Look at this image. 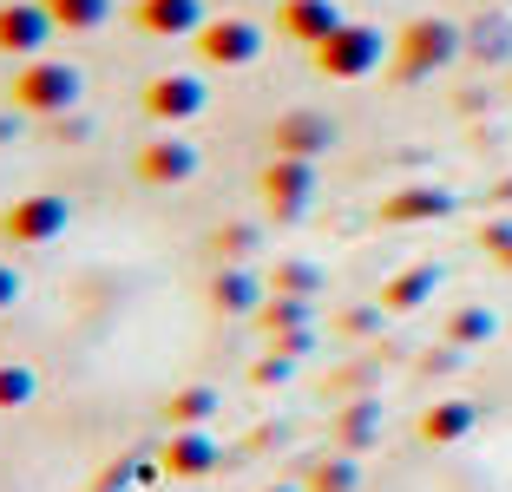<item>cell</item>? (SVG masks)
<instances>
[{
    "mask_svg": "<svg viewBox=\"0 0 512 492\" xmlns=\"http://www.w3.org/2000/svg\"><path fill=\"white\" fill-rule=\"evenodd\" d=\"M79 92H86L79 66H66V60H20L7 99H14V112H27V119H66V112L79 105Z\"/></svg>",
    "mask_w": 512,
    "mask_h": 492,
    "instance_id": "cell-1",
    "label": "cell"
},
{
    "mask_svg": "<svg viewBox=\"0 0 512 492\" xmlns=\"http://www.w3.org/2000/svg\"><path fill=\"white\" fill-rule=\"evenodd\" d=\"M66 224H73V204H66L60 191H27V197H14V204L0 210V237L27 243V250L66 237Z\"/></svg>",
    "mask_w": 512,
    "mask_h": 492,
    "instance_id": "cell-2",
    "label": "cell"
},
{
    "mask_svg": "<svg viewBox=\"0 0 512 492\" xmlns=\"http://www.w3.org/2000/svg\"><path fill=\"white\" fill-rule=\"evenodd\" d=\"M132 171H138V184H151V191H178V184L197 178V145L165 125V132H151L145 145H138Z\"/></svg>",
    "mask_w": 512,
    "mask_h": 492,
    "instance_id": "cell-3",
    "label": "cell"
},
{
    "mask_svg": "<svg viewBox=\"0 0 512 492\" xmlns=\"http://www.w3.org/2000/svg\"><path fill=\"white\" fill-rule=\"evenodd\" d=\"M191 40H197V60H204V66H224V73H237V66H250L256 53H263V27H256V20H237V14L204 20Z\"/></svg>",
    "mask_w": 512,
    "mask_h": 492,
    "instance_id": "cell-4",
    "label": "cell"
},
{
    "mask_svg": "<svg viewBox=\"0 0 512 492\" xmlns=\"http://www.w3.org/2000/svg\"><path fill=\"white\" fill-rule=\"evenodd\" d=\"M138 105H145L151 125H171V132H178V125H191L197 112L211 105V92H204L197 73H158V79H145V99Z\"/></svg>",
    "mask_w": 512,
    "mask_h": 492,
    "instance_id": "cell-5",
    "label": "cell"
},
{
    "mask_svg": "<svg viewBox=\"0 0 512 492\" xmlns=\"http://www.w3.org/2000/svg\"><path fill=\"white\" fill-rule=\"evenodd\" d=\"M53 14L40 0H0V53L7 60H40V46L53 40Z\"/></svg>",
    "mask_w": 512,
    "mask_h": 492,
    "instance_id": "cell-6",
    "label": "cell"
},
{
    "mask_svg": "<svg viewBox=\"0 0 512 492\" xmlns=\"http://www.w3.org/2000/svg\"><path fill=\"white\" fill-rule=\"evenodd\" d=\"M158 466H165L171 479H204L224 466V447H217L211 427H171V440L158 447Z\"/></svg>",
    "mask_w": 512,
    "mask_h": 492,
    "instance_id": "cell-7",
    "label": "cell"
},
{
    "mask_svg": "<svg viewBox=\"0 0 512 492\" xmlns=\"http://www.w3.org/2000/svg\"><path fill=\"white\" fill-rule=\"evenodd\" d=\"M132 27L151 40H184L204 27V0H132Z\"/></svg>",
    "mask_w": 512,
    "mask_h": 492,
    "instance_id": "cell-8",
    "label": "cell"
},
{
    "mask_svg": "<svg viewBox=\"0 0 512 492\" xmlns=\"http://www.w3.org/2000/svg\"><path fill=\"white\" fill-rule=\"evenodd\" d=\"M316 60H322V73H335V79H355L368 60H375V33H362V27H335L329 40L316 46Z\"/></svg>",
    "mask_w": 512,
    "mask_h": 492,
    "instance_id": "cell-9",
    "label": "cell"
},
{
    "mask_svg": "<svg viewBox=\"0 0 512 492\" xmlns=\"http://www.w3.org/2000/svg\"><path fill=\"white\" fill-rule=\"evenodd\" d=\"M302 197H309V158H276L263 171V204L289 217V210H302Z\"/></svg>",
    "mask_w": 512,
    "mask_h": 492,
    "instance_id": "cell-10",
    "label": "cell"
},
{
    "mask_svg": "<svg viewBox=\"0 0 512 492\" xmlns=\"http://www.w3.org/2000/svg\"><path fill=\"white\" fill-rule=\"evenodd\" d=\"M276 27H283V33H296V40H316V46H322L335 27H342V20H335V7H329V0H283Z\"/></svg>",
    "mask_w": 512,
    "mask_h": 492,
    "instance_id": "cell-11",
    "label": "cell"
},
{
    "mask_svg": "<svg viewBox=\"0 0 512 492\" xmlns=\"http://www.w3.org/2000/svg\"><path fill=\"white\" fill-rule=\"evenodd\" d=\"M270 138H276V158H309V151L329 145V125L309 119V112H289V119L270 125Z\"/></svg>",
    "mask_w": 512,
    "mask_h": 492,
    "instance_id": "cell-12",
    "label": "cell"
},
{
    "mask_svg": "<svg viewBox=\"0 0 512 492\" xmlns=\"http://www.w3.org/2000/svg\"><path fill=\"white\" fill-rule=\"evenodd\" d=\"M217 407H224V394H217V388H204V381H191V388H178V394H171L165 420H171V427H211V420H217Z\"/></svg>",
    "mask_w": 512,
    "mask_h": 492,
    "instance_id": "cell-13",
    "label": "cell"
},
{
    "mask_svg": "<svg viewBox=\"0 0 512 492\" xmlns=\"http://www.w3.org/2000/svg\"><path fill=\"white\" fill-rule=\"evenodd\" d=\"M211 309H217V315L256 309V276H250V269H237V263L217 269V276H211Z\"/></svg>",
    "mask_w": 512,
    "mask_h": 492,
    "instance_id": "cell-14",
    "label": "cell"
},
{
    "mask_svg": "<svg viewBox=\"0 0 512 492\" xmlns=\"http://www.w3.org/2000/svg\"><path fill=\"white\" fill-rule=\"evenodd\" d=\"M60 33H99L112 20V0H40Z\"/></svg>",
    "mask_w": 512,
    "mask_h": 492,
    "instance_id": "cell-15",
    "label": "cell"
},
{
    "mask_svg": "<svg viewBox=\"0 0 512 492\" xmlns=\"http://www.w3.org/2000/svg\"><path fill=\"white\" fill-rule=\"evenodd\" d=\"M33 394H40V374H33L27 361H0V414H14V407H27Z\"/></svg>",
    "mask_w": 512,
    "mask_h": 492,
    "instance_id": "cell-16",
    "label": "cell"
},
{
    "mask_svg": "<svg viewBox=\"0 0 512 492\" xmlns=\"http://www.w3.org/2000/svg\"><path fill=\"white\" fill-rule=\"evenodd\" d=\"M250 250H256V230L250 224H230V230H217V237H211L217 263H237V256H250Z\"/></svg>",
    "mask_w": 512,
    "mask_h": 492,
    "instance_id": "cell-17",
    "label": "cell"
},
{
    "mask_svg": "<svg viewBox=\"0 0 512 492\" xmlns=\"http://www.w3.org/2000/svg\"><path fill=\"white\" fill-rule=\"evenodd\" d=\"M348 486H355V466H342V460L316 466V492H348Z\"/></svg>",
    "mask_w": 512,
    "mask_h": 492,
    "instance_id": "cell-18",
    "label": "cell"
},
{
    "mask_svg": "<svg viewBox=\"0 0 512 492\" xmlns=\"http://www.w3.org/2000/svg\"><path fill=\"white\" fill-rule=\"evenodd\" d=\"M14 302H20V269L0 263V309H14Z\"/></svg>",
    "mask_w": 512,
    "mask_h": 492,
    "instance_id": "cell-19",
    "label": "cell"
},
{
    "mask_svg": "<svg viewBox=\"0 0 512 492\" xmlns=\"http://www.w3.org/2000/svg\"><path fill=\"white\" fill-rule=\"evenodd\" d=\"M276 289H309V269H302V263H289V269H276Z\"/></svg>",
    "mask_w": 512,
    "mask_h": 492,
    "instance_id": "cell-20",
    "label": "cell"
},
{
    "mask_svg": "<svg viewBox=\"0 0 512 492\" xmlns=\"http://www.w3.org/2000/svg\"><path fill=\"white\" fill-rule=\"evenodd\" d=\"M7 138H14V119H0V145H7Z\"/></svg>",
    "mask_w": 512,
    "mask_h": 492,
    "instance_id": "cell-21",
    "label": "cell"
},
{
    "mask_svg": "<svg viewBox=\"0 0 512 492\" xmlns=\"http://www.w3.org/2000/svg\"><path fill=\"white\" fill-rule=\"evenodd\" d=\"M270 492H289V486H270Z\"/></svg>",
    "mask_w": 512,
    "mask_h": 492,
    "instance_id": "cell-22",
    "label": "cell"
}]
</instances>
